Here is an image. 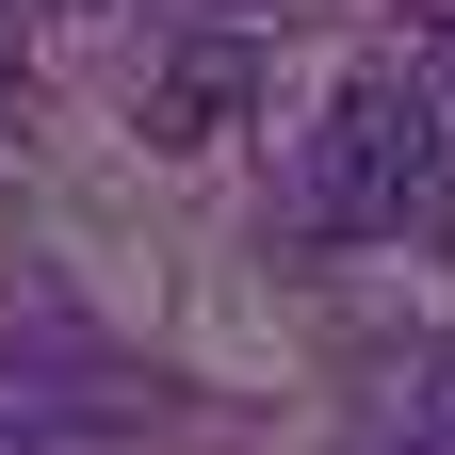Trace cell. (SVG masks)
I'll list each match as a JSON object with an SVG mask.
<instances>
[{
    "label": "cell",
    "instance_id": "obj_4",
    "mask_svg": "<svg viewBox=\"0 0 455 455\" xmlns=\"http://www.w3.org/2000/svg\"><path fill=\"white\" fill-rule=\"evenodd\" d=\"M0 455H33V423H17V407H0Z\"/></svg>",
    "mask_w": 455,
    "mask_h": 455
},
{
    "label": "cell",
    "instance_id": "obj_2",
    "mask_svg": "<svg viewBox=\"0 0 455 455\" xmlns=\"http://www.w3.org/2000/svg\"><path fill=\"white\" fill-rule=\"evenodd\" d=\"M244 114H260V33H196V49H163V66H147L131 131L196 163V147H228V131H244Z\"/></svg>",
    "mask_w": 455,
    "mask_h": 455
},
{
    "label": "cell",
    "instance_id": "obj_1",
    "mask_svg": "<svg viewBox=\"0 0 455 455\" xmlns=\"http://www.w3.org/2000/svg\"><path fill=\"white\" fill-rule=\"evenodd\" d=\"M439 98L407 82V66H374V82H341L325 98V131H309V163H293V228L309 244H390L423 196H439Z\"/></svg>",
    "mask_w": 455,
    "mask_h": 455
},
{
    "label": "cell",
    "instance_id": "obj_5",
    "mask_svg": "<svg viewBox=\"0 0 455 455\" xmlns=\"http://www.w3.org/2000/svg\"><path fill=\"white\" fill-rule=\"evenodd\" d=\"M49 17H98V0H49Z\"/></svg>",
    "mask_w": 455,
    "mask_h": 455
},
{
    "label": "cell",
    "instance_id": "obj_3",
    "mask_svg": "<svg viewBox=\"0 0 455 455\" xmlns=\"http://www.w3.org/2000/svg\"><path fill=\"white\" fill-rule=\"evenodd\" d=\"M407 455H455V341H439V374H423V407H407Z\"/></svg>",
    "mask_w": 455,
    "mask_h": 455
}]
</instances>
